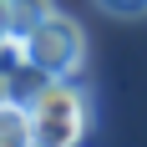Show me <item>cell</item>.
Wrapping results in <instances>:
<instances>
[{
  "label": "cell",
  "instance_id": "obj_1",
  "mask_svg": "<svg viewBox=\"0 0 147 147\" xmlns=\"http://www.w3.org/2000/svg\"><path fill=\"white\" fill-rule=\"evenodd\" d=\"M30 142L36 147H76L91 127V96L71 76H51L30 96Z\"/></svg>",
  "mask_w": 147,
  "mask_h": 147
},
{
  "label": "cell",
  "instance_id": "obj_2",
  "mask_svg": "<svg viewBox=\"0 0 147 147\" xmlns=\"http://www.w3.org/2000/svg\"><path fill=\"white\" fill-rule=\"evenodd\" d=\"M20 56L46 76H76L81 61H86V30L76 26L71 15L51 10L41 26H30L20 36Z\"/></svg>",
  "mask_w": 147,
  "mask_h": 147
},
{
  "label": "cell",
  "instance_id": "obj_3",
  "mask_svg": "<svg viewBox=\"0 0 147 147\" xmlns=\"http://www.w3.org/2000/svg\"><path fill=\"white\" fill-rule=\"evenodd\" d=\"M0 147H30V112L0 96Z\"/></svg>",
  "mask_w": 147,
  "mask_h": 147
},
{
  "label": "cell",
  "instance_id": "obj_4",
  "mask_svg": "<svg viewBox=\"0 0 147 147\" xmlns=\"http://www.w3.org/2000/svg\"><path fill=\"white\" fill-rule=\"evenodd\" d=\"M51 10H56L51 0H10V41H20L30 26H41Z\"/></svg>",
  "mask_w": 147,
  "mask_h": 147
},
{
  "label": "cell",
  "instance_id": "obj_5",
  "mask_svg": "<svg viewBox=\"0 0 147 147\" xmlns=\"http://www.w3.org/2000/svg\"><path fill=\"white\" fill-rule=\"evenodd\" d=\"M107 15H117V20H137V15H147V0H96Z\"/></svg>",
  "mask_w": 147,
  "mask_h": 147
},
{
  "label": "cell",
  "instance_id": "obj_6",
  "mask_svg": "<svg viewBox=\"0 0 147 147\" xmlns=\"http://www.w3.org/2000/svg\"><path fill=\"white\" fill-rule=\"evenodd\" d=\"M10 41V0H0V46Z\"/></svg>",
  "mask_w": 147,
  "mask_h": 147
}]
</instances>
